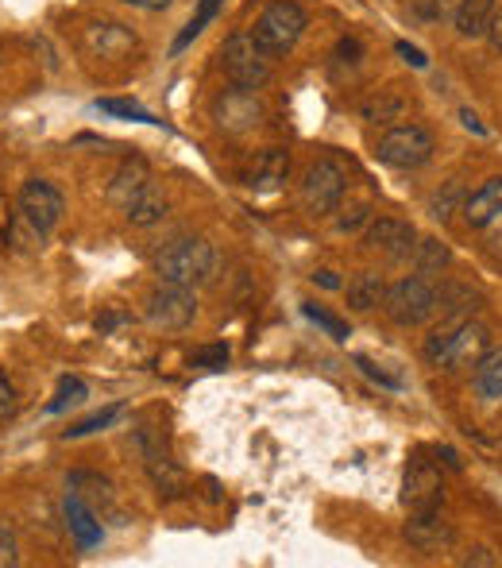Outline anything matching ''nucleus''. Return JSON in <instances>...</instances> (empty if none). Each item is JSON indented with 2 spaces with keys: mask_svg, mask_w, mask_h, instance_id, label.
I'll return each instance as SVG.
<instances>
[{
  "mask_svg": "<svg viewBox=\"0 0 502 568\" xmlns=\"http://www.w3.org/2000/svg\"><path fill=\"white\" fill-rule=\"evenodd\" d=\"M344 194H348V167L336 155L309 162L306 179H302V205L309 217H329L341 209Z\"/></svg>",
  "mask_w": 502,
  "mask_h": 568,
  "instance_id": "6",
  "label": "nucleus"
},
{
  "mask_svg": "<svg viewBox=\"0 0 502 568\" xmlns=\"http://www.w3.org/2000/svg\"><path fill=\"white\" fill-rule=\"evenodd\" d=\"M62 515H66V527H70V534H74L77 549H97V545L105 542L101 522H97V515L86 507V499H82V495L70 492L66 503H62Z\"/></svg>",
  "mask_w": 502,
  "mask_h": 568,
  "instance_id": "15",
  "label": "nucleus"
},
{
  "mask_svg": "<svg viewBox=\"0 0 502 568\" xmlns=\"http://www.w3.org/2000/svg\"><path fill=\"white\" fill-rule=\"evenodd\" d=\"M221 4H224V0H201V4H197V12H194V20H189V24L182 27V35H179V39H174V47H171V51H174V55H179V51H186L189 43H194L197 35H201L205 27H209V20H213L217 12H221Z\"/></svg>",
  "mask_w": 502,
  "mask_h": 568,
  "instance_id": "27",
  "label": "nucleus"
},
{
  "mask_svg": "<svg viewBox=\"0 0 502 568\" xmlns=\"http://www.w3.org/2000/svg\"><path fill=\"white\" fill-rule=\"evenodd\" d=\"M383 294H387V282H383V275H375V271H364L348 282V305L359 310V314H367L375 305H383Z\"/></svg>",
  "mask_w": 502,
  "mask_h": 568,
  "instance_id": "24",
  "label": "nucleus"
},
{
  "mask_svg": "<svg viewBox=\"0 0 502 568\" xmlns=\"http://www.w3.org/2000/svg\"><path fill=\"white\" fill-rule=\"evenodd\" d=\"M487 43H491L494 55H502V12H494L491 27H487Z\"/></svg>",
  "mask_w": 502,
  "mask_h": 568,
  "instance_id": "40",
  "label": "nucleus"
},
{
  "mask_svg": "<svg viewBox=\"0 0 502 568\" xmlns=\"http://www.w3.org/2000/svg\"><path fill=\"white\" fill-rule=\"evenodd\" d=\"M86 43L101 59H124L128 51H136V35L124 24H94L86 32Z\"/></svg>",
  "mask_w": 502,
  "mask_h": 568,
  "instance_id": "18",
  "label": "nucleus"
},
{
  "mask_svg": "<svg viewBox=\"0 0 502 568\" xmlns=\"http://www.w3.org/2000/svg\"><path fill=\"white\" fill-rule=\"evenodd\" d=\"M12 565H20V545H16L12 527L0 522V568H12Z\"/></svg>",
  "mask_w": 502,
  "mask_h": 568,
  "instance_id": "36",
  "label": "nucleus"
},
{
  "mask_svg": "<svg viewBox=\"0 0 502 568\" xmlns=\"http://www.w3.org/2000/svg\"><path fill=\"white\" fill-rule=\"evenodd\" d=\"M371 217H375V209H371V205H367V202L352 205V209H344L341 221H336V232H344V237H352V232L367 229V225H371Z\"/></svg>",
  "mask_w": 502,
  "mask_h": 568,
  "instance_id": "34",
  "label": "nucleus"
},
{
  "mask_svg": "<svg viewBox=\"0 0 502 568\" xmlns=\"http://www.w3.org/2000/svg\"><path fill=\"white\" fill-rule=\"evenodd\" d=\"M314 282H317V287H325V290H341L344 287V282L336 279V271H317Z\"/></svg>",
  "mask_w": 502,
  "mask_h": 568,
  "instance_id": "43",
  "label": "nucleus"
},
{
  "mask_svg": "<svg viewBox=\"0 0 502 568\" xmlns=\"http://www.w3.org/2000/svg\"><path fill=\"white\" fill-rule=\"evenodd\" d=\"M437 310H441V287L421 271L402 275V279L391 282L383 294V314L391 317L394 325H402V329L426 325Z\"/></svg>",
  "mask_w": 502,
  "mask_h": 568,
  "instance_id": "2",
  "label": "nucleus"
},
{
  "mask_svg": "<svg viewBox=\"0 0 502 568\" xmlns=\"http://www.w3.org/2000/svg\"><path fill=\"white\" fill-rule=\"evenodd\" d=\"M479 305H483V298H479V290H472L468 282H449V287H441V314L444 317L468 322Z\"/></svg>",
  "mask_w": 502,
  "mask_h": 568,
  "instance_id": "22",
  "label": "nucleus"
},
{
  "mask_svg": "<svg viewBox=\"0 0 502 568\" xmlns=\"http://www.w3.org/2000/svg\"><path fill=\"white\" fill-rule=\"evenodd\" d=\"M394 51H399V55H402V59H406V62H409V67H417V70H426V67H429L426 51H421V47H414V43L399 39V43H394Z\"/></svg>",
  "mask_w": 502,
  "mask_h": 568,
  "instance_id": "39",
  "label": "nucleus"
},
{
  "mask_svg": "<svg viewBox=\"0 0 502 568\" xmlns=\"http://www.w3.org/2000/svg\"><path fill=\"white\" fill-rule=\"evenodd\" d=\"M402 534H406V542L414 545L417 553H444L456 542V527H452L441 510H417Z\"/></svg>",
  "mask_w": 502,
  "mask_h": 568,
  "instance_id": "12",
  "label": "nucleus"
},
{
  "mask_svg": "<svg viewBox=\"0 0 502 568\" xmlns=\"http://www.w3.org/2000/svg\"><path fill=\"white\" fill-rule=\"evenodd\" d=\"M189 367H201V372H224L229 367V348L224 345H205L189 356Z\"/></svg>",
  "mask_w": 502,
  "mask_h": 568,
  "instance_id": "30",
  "label": "nucleus"
},
{
  "mask_svg": "<svg viewBox=\"0 0 502 568\" xmlns=\"http://www.w3.org/2000/svg\"><path fill=\"white\" fill-rule=\"evenodd\" d=\"M472 387L483 402H502V348H487L476 360L472 372Z\"/></svg>",
  "mask_w": 502,
  "mask_h": 568,
  "instance_id": "19",
  "label": "nucleus"
},
{
  "mask_svg": "<svg viewBox=\"0 0 502 568\" xmlns=\"http://www.w3.org/2000/svg\"><path fill=\"white\" fill-rule=\"evenodd\" d=\"M70 487H89V492H82V499H105V503L112 499V484L109 480H101V475H94V472H74L70 475Z\"/></svg>",
  "mask_w": 502,
  "mask_h": 568,
  "instance_id": "32",
  "label": "nucleus"
},
{
  "mask_svg": "<svg viewBox=\"0 0 502 568\" xmlns=\"http://www.w3.org/2000/svg\"><path fill=\"white\" fill-rule=\"evenodd\" d=\"M290 174V155L282 152V147H271V152H264L256 159V174H252V186L256 190H274L282 186Z\"/></svg>",
  "mask_w": 502,
  "mask_h": 568,
  "instance_id": "23",
  "label": "nucleus"
},
{
  "mask_svg": "<svg viewBox=\"0 0 502 568\" xmlns=\"http://www.w3.org/2000/svg\"><path fill=\"white\" fill-rule=\"evenodd\" d=\"M271 55L264 51L256 43V35L252 32H236L224 39L221 47V70L224 77H229L232 85H240V89H264L267 82H271Z\"/></svg>",
  "mask_w": 502,
  "mask_h": 568,
  "instance_id": "5",
  "label": "nucleus"
},
{
  "mask_svg": "<svg viewBox=\"0 0 502 568\" xmlns=\"http://www.w3.org/2000/svg\"><path fill=\"white\" fill-rule=\"evenodd\" d=\"M437 152V136L426 124L406 120V124H391L375 144V159L391 170H417L426 167Z\"/></svg>",
  "mask_w": 502,
  "mask_h": 568,
  "instance_id": "4",
  "label": "nucleus"
},
{
  "mask_svg": "<svg viewBox=\"0 0 502 568\" xmlns=\"http://www.w3.org/2000/svg\"><path fill=\"white\" fill-rule=\"evenodd\" d=\"M16 205H20V213H24V221L32 225L39 237H47V232L62 221V213H66V202H62L59 186H51V182H44V179L24 182Z\"/></svg>",
  "mask_w": 502,
  "mask_h": 568,
  "instance_id": "9",
  "label": "nucleus"
},
{
  "mask_svg": "<svg viewBox=\"0 0 502 568\" xmlns=\"http://www.w3.org/2000/svg\"><path fill=\"white\" fill-rule=\"evenodd\" d=\"M117 414H120V407L97 410V414H89L86 422L70 425V430H66V442H70V437H89V433H97V430H109V425L117 422Z\"/></svg>",
  "mask_w": 502,
  "mask_h": 568,
  "instance_id": "31",
  "label": "nucleus"
},
{
  "mask_svg": "<svg viewBox=\"0 0 502 568\" xmlns=\"http://www.w3.org/2000/svg\"><path fill=\"white\" fill-rule=\"evenodd\" d=\"M82 399H86V383L70 379V375H66V379L59 383V395H54V402L47 410H51V414H62V410L74 407V402H82Z\"/></svg>",
  "mask_w": 502,
  "mask_h": 568,
  "instance_id": "33",
  "label": "nucleus"
},
{
  "mask_svg": "<svg viewBox=\"0 0 502 568\" xmlns=\"http://www.w3.org/2000/svg\"><path fill=\"white\" fill-rule=\"evenodd\" d=\"M147 182H151V170H147V162H144V159H128V162H124V167L117 170V179H112V186H109V202L124 209V205H128L132 197H136L139 190L147 186Z\"/></svg>",
  "mask_w": 502,
  "mask_h": 568,
  "instance_id": "21",
  "label": "nucleus"
},
{
  "mask_svg": "<svg viewBox=\"0 0 502 568\" xmlns=\"http://www.w3.org/2000/svg\"><path fill=\"white\" fill-rule=\"evenodd\" d=\"M437 460H444V464H449L452 472H460V468H464V460H460V452H456V449H449V445H441V449H437Z\"/></svg>",
  "mask_w": 502,
  "mask_h": 568,
  "instance_id": "42",
  "label": "nucleus"
},
{
  "mask_svg": "<svg viewBox=\"0 0 502 568\" xmlns=\"http://www.w3.org/2000/svg\"><path fill=\"white\" fill-rule=\"evenodd\" d=\"M406 112H409V97L402 94L399 85H387V89H379V94L364 101V120H371V124H394Z\"/></svg>",
  "mask_w": 502,
  "mask_h": 568,
  "instance_id": "20",
  "label": "nucleus"
},
{
  "mask_svg": "<svg viewBox=\"0 0 502 568\" xmlns=\"http://www.w3.org/2000/svg\"><path fill=\"white\" fill-rule=\"evenodd\" d=\"M4 59H9V47H4V43H0V67H4Z\"/></svg>",
  "mask_w": 502,
  "mask_h": 568,
  "instance_id": "46",
  "label": "nucleus"
},
{
  "mask_svg": "<svg viewBox=\"0 0 502 568\" xmlns=\"http://www.w3.org/2000/svg\"><path fill=\"white\" fill-rule=\"evenodd\" d=\"M409 264H414V271H421V275H441L444 267L452 264V252L449 247L441 244V240H433V237H426V240H417L414 244V252H409Z\"/></svg>",
  "mask_w": 502,
  "mask_h": 568,
  "instance_id": "25",
  "label": "nucleus"
},
{
  "mask_svg": "<svg viewBox=\"0 0 502 568\" xmlns=\"http://www.w3.org/2000/svg\"><path fill=\"white\" fill-rule=\"evenodd\" d=\"M213 112L224 132H247V128H256L259 120H264V105L256 101L252 89H240V85H232V89H224V94L217 97Z\"/></svg>",
  "mask_w": 502,
  "mask_h": 568,
  "instance_id": "13",
  "label": "nucleus"
},
{
  "mask_svg": "<svg viewBox=\"0 0 502 568\" xmlns=\"http://www.w3.org/2000/svg\"><path fill=\"white\" fill-rule=\"evenodd\" d=\"M144 317L155 325V329H162V333L189 329V325H194V317H197L194 290L179 287V282H162L159 279V287H155L151 294H147V302H144Z\"/></svg>",
  "mask_w": 502,
  "mask_h": 568,
  "instance_id": "7",
  "label": "nucleus"
},
{
  "mask_svg": "<svg viewBox=\"0 0 502 568\" xmlns=\"http://www.w3.org/2000/svg\"><path fill=\"white\" fill-rule=\"evenodd\" d=\"M306 27H309V12L302 9L298 0H271L256 16V24H252V35H256V43L271 59H282V55H290L298 47Z\"/></svg>",
  "mask_w": 502,
  "mask_h": 568,
  "instance_id": "3",
  "label": "nucleus"
},
{
  "mask_svg": "<svg viewBox=\"0 0 502 568\" xmlns=\"http://www.w3.org/2000/svg\"><path fill=\"white\" fill-rule=\"evenodd\" d=\"M302 314H306L309 322L317 325V329L329 333V337L336 340V345H344V340H348V325H344L341 317H332L329 310H321V305H317V302H302Z\"/></svg>",
  "mask_w": 502,
  "mask_h": 568,
  "instance_id": "28",
  "label": "nucleus"
},
{
  "mask_svg": "<svg viewBox=\"0 0 502 568\" xmlns=\"http://www.w3.org/2000/svg\"><path fill=\"white\" fill-rule=\"evenodd\" d=\"M402 503L409 507V515L417 510H441L444 503V472L437 460L429 457H409L406 475H402Z\"/></svg>",
  "mask_w": 502,
  "mask_h": 568,
  "instance_id": "8",
  "label": "nucleus"
},
{
  "mask_svg": "<svg viewBox=\"0 0 502 568\" xmlns=\"http://www.w3.org/2000/svg\"><path fill=\"white\" fill-rule=\"evenodd\" d=\"M487 348H491V333H487V325L479 322H456V329H452L449 345H444V352L437 356L433 367H441V372H460V367H476V360L483 356Z\"/></svg>",
  "mask_w": 502,
  "mask_h": 568,
  "instance_id": "10",
  "label": "nucleus"
},
{
  "mask_svg": "<svg viewBox=\"0 0 502 568\" xmlns=\"http://www.w3.org/2000/svg\"><path fill=\"white\" fill-rule=\"evenodd\" d=\"M16 407H20V395H16V387H12V379L4 372H0V422L4 418H12L16 414Z\"/></svg>",
  "mask_w": 502,
  "mask_h": 568,
  "instance_id": "37",
  "label": "nucleus"
},
{
  "mask_svg": "<svg viewBox=\"0 0 502 568\" xmlns=\"http://www.w3.org/2000/svg\"><path fill=\"white\" fill-rule=\"evenodd\" d=\"M155 275L162 282H179V287H205L217 275V252L205 237H182L167 244L155 255Z\"/></svg>",
  "mask_w": 502,
  "mask_h": 568,
  "instance_id": "1",
  "label": "nucleus"
},
{
  "mask_svg": "<svg viewBox=\"0 0 502 568\" xmlns=\"http://www.w3.org/2000/svg\"><path fill=\"white\" fill-rule=\"evenodd\" d=\"M124 4H132V9H139V12H167L171 9V0H124Z\"/></svg>",
  "mask_w": 502,
  "mask_h": 568,
  "instance_id": "41",
  "label": "nucleus"
},
{
  "mask_svg": "<svg viewBox=\"0 0 502 568\" xmlns=\"http://www.w3.org/2000/svg\"><path fill=\"white\" fill-rule=\"evenodd\" d=\"M464 197H468V190H464V182L460 179H449L441 190H437L433 197H429V217L441 225H449L452 217H456L460 209H464Z\"/></svg>",
  "mask_w": 502,
  "mask_h": 568,
  "instance_id": "26",
  "label": "nucleus"
},
{
  "mask_svg": "<svg viewBox=\"0 0 502 568\" xmlns=\"http://www.w3.org/2000/svg\"><path fill=\"white\" fill-rule=\"evenodd\" d=\"M417 244V229L402 217H371V225L364 229V247L367 252H379L383 259H409Z\"/></svg>",
  "mask_w": 502,
  "mask_h": 568,
  "instance_id": "11",
  "label": "nucleus"
},
{
  "mask_svg": "<svg viewBox=\"0 0 502 568\" xmlns=\"http://www.w3.org/2000/svg\"><path fill=\"white\" fill-rule=\"evenodd\" d=\"M460 565H464V568H494V565H499V557H494L487 545H476V549H468L464 557H460Z\"/></svg>",
  "mask_w": 502,
  "mask_h": 568,
  "instance_id": "38",
  "label": "nucleus"
},
{
  "mask_svg": "<svg viewBox=\"0 0 502 568\" xmlns=\"http://www.w3.org/2000/svg\"><path fill=\"white\" fill-rule=\"evenodd\" d=\"M464 225L468 229H491L494 221L502 217V174L499 179H487L476 194L464 197V209H460Z\"/></svg>",
  "mask_w": 502,
  "mask_h": 568,
  "instance_id": "14",
  "label": "nucleus"
},
{
  "mask_svg": "<svg viewBox=\"0 0 502 568\" xmlns=\"http://www.w3.org/2000/svg\"><path fill=\"white\" fill-rule=\"evenodd\" d=\"M491 244H494V252H502V229H499V232H494V237H491Z\"/></svg>",
  "mask_w": 502,
  "mask_h": 568,
  "instance_id": "45",
  "label": "nucleus"
},
{
  "mask_svg": "<svg viewBox=\"0 0 502 568\" xmlns=\"http://www.w3.org/2000/svg\"><path fill=\"white\" fill-rule=\"evenodd\" d=\"M167 209H171V202H167L162 186L159 182H147V186L124 205V217H128V225H136V229H151V225H159L162 217H167Z\"/></svg>",
  "mask_w": 502,
  "mask_h": 568,
  "instance_id": "17",
  "label": "nucleus"
},
{
  "mask_svg": "<svg viewBox=\"0 0 502 568\" xmlns=\"http://www.w3.org/2000/svg\"><path fill=\"white\" fill-rule=\"evenodd\" d=\"M97 109L109 112V117H120V120H136V124H155V117L136 101H117V97H101Z\"/></svg>",
  "mask_w": 502,
  "mask_h": 568,
  "instance_id": "29",
  "label": "nucleus"
},
{
  "mask_svg": "<svg viewBox=\"0 0 502 568\" xmlns=\"http://www.w3.org/2000/svg\"><path fill=\"white\" fill-rule=\"evenodd\" d=\"M356 367L359 372L367 375L371 383H379V387H387V390H402V379L399 375H391V372H383V367L375 364V360H367V356H356Z\"/></svg>",
  "mask_w": 502,
  "mask_h": 568,
  "instance_id": "35",
  "label": "nucleus"
},
{
  "mask_svg": "<svg viewBox=\"0 0 502 568\" xmlns=\"http://www.w3.org/2000/svg\"><path fill=\"white\" fill-rule=\"evenodd\" d=\"M460 120H464V128H472V132H476V136H483V132H487V128L479 124V117H476V112H468V109H464V112H460Z\"/></svg>",
  "mask_w": 502,
  "mask_h": 568,
  "instance_id": "44",
  "label": "nucleus"
},
{
  "mask_svg": "<svg viewBox=\"0 0 502 568\" xmlns=\"http://www.w3.org/2000/svg\"><path fill=\"white\" fill-rule=\"evenodd\" d=\"M494 12H499V0H460L452 12V27L460 39H483Z\"/></svg>",
  "mask_w": 502,
  "mask_h": 568,
  "instance_id": "16",
  "label": "nucleus"
}]
</instances>
